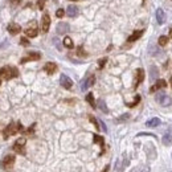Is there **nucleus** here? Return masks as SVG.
<instances>
[{
  "instance_id": "36",
  "label": "nucleus",
  "mask_w": 172,
  "mask_h": 172,
  "mask_svg": "<svg viewBox=\"0 0 172 172\" xmlns=\"http://www.w3.org/2000/svg\"><path fill=\"white\" fill-rule=\"evenodd\" d=\"M99 125L102 126V130H103V131H105V132H107V127H106V125L102 122V120H99Z\"/></svg>"
},
{
  "instance_id": "4",
  "label": "nucleus",
  "mask_w": 172,
  "mask_h": 172,
  "mask_svg": "<svg viewBox=\"0 0 172 172\" xmlns=\"http://www.w3.org/2000/svg\"><path fill=\"white\" fill-rule=\"evenodd\" d=\"M38 33V29H37V22L36 21H30L29 27L25 29V36L27 37H36Z\"/></svg>"
},
{
  "instance_id": "35",
  "label": "nucleus",
  "mask_w": 172,
  "mask_h": 172,
  "mask_svg": "<svg viewBox=\"0 0 172 172\" xmlns=\"http://www.w3.org/2000/svg\"><path fill=\"white\" fill-rule=\"evenodd\" d=\"M8 1H9L12 5H17V4H20V3H21V0H8Z\"/></svg>"
},
{
  "instance_id": "40",
  "label": "nucleus",
  "mask_w": 172,
  "mask_h": 172,
  "mask_svg": "<svg viewBox=\"0 0 172 172\" xmlns=\"http://www.w3.org/2000/svg\"><path fill=\"white\" fill-rule=\"evenodd\" d=\"M171 87H172V77H171Z\"/></svg>"
},
{
  "instance_id": "39",
  "label": "nucleus",
  "mask_w": 172,
  "mask_h": 172,
  "mask_svg": "<svg viewBox=\"0 0 172 172\" xmlns=\"http://www.w3.org/2000/svg\"><path fill=\"white\" fill-rule=\"evenodd\" d=\"M69 1H78V0H69Z\"/></svg>"
},
{
  "instance_id": "41",
  "label": "nucleus",
  "mask_w": 172,
  "mask_h": 172,
  "mask_svg": "<svg viewBox=\"0 0 172 172\" xmlns=\"http://www.w3.org/2000/svg\"><path fill=\"white\" fill-rule=\"evenodd\" d=\"M144 1H146V0H143V3H144Z\"/></svg>"
},
{
  "instance_id": "8",
  "label": "nucleus",
  "mask_w": 172,
  "mask_h": 172,
  "mask_svg": "<svg viewBox=\"0 0 172 172\" xmlns=\"http://www.w3.org/2000/svg\"><path fill=\"white\" fill-rule=\"evenodd\" d=\"M49 27H50V16L49 13H44L43 17H41V30H43V33H46L49 30Z\"/></svg>"
},
{
  "instance_id": "37",
  "label": "nucleus",
  "mask_w": 172,
  "mask_h": 172,
  "mask_svg": "<svg viewBox=\"0 0 172 172\" xmlns=\"http://www.w3.org/2000/svg\"><path fill=\"white\" fill-rule=\"evenodd\" d=\"M109 168H110V167H109V165H106V168H105V170H103L102 172H109Z\"/></svg>"
},
{
  "instance_id": "20",
  "label": "nucleus",
  "mask_w": 172,
  "mask_h": 172,
  "mask_svg": "<svg viewBox=\"0 0 172 172\" xmlns=\"http://www.w3.org/2000/svg\"><path fill=\"white\" fill-rule=\"evenodd\" d=\"M157 75H159L157 67L156 66H151L150 67V80L151 81H156L157 80Z\"/></svg>"
},
{
  "instance_id": "29",
  "label": "nucleus",
  "mask_w": 172,
  "mask_h": 172,
  "mask_svg": "<svg viewBox=\"0 0 172 172\" xmlns=\"http://www.w3.org/2000/svg\"><path fill=\"white\" fill-rule=\"evenodd\" d=\"M77 54H78V56H81V57H85V56H87V54H86V52H85V50H83V48H82V46H80V48H78Z\"/></svg>"
},
{
  "instance_id": "23",
  "label": "nucleus",
  "mask_w": 172,
  "mask_h": 172,
  "mask_svg": "<svg viewBox=\"0 0 172 172\" xmlns=\"http://www.w3.org/2000/svg\"><path fill=\"white\" fill-rule=\"evenodd\" d=\"M98 107L102 110V111L105 112V114H107V112H109V109H107V106H106V102H105L103 99H99V101H98Z\"/></svg>"
},
{
  "instance_id": "33",
  "label": "nucleus",
  "mask_w": 172,
  "mask_h": 172,
  "mask_svg": "<svg viewBox=\"0 0 172 172\" xmlns=\"http://www.w3.org/2000/svg\"><path fill=\"white\" fill-rule=\"evenodd\" d=\"M130 118V114H123L120 118H118V122H120V120H126V119H128Z\"/></svg>"
},
{
  "instance_id": "2",
  "label": "nucleus",
  "mask_w": 172,
  "mask_h": 172,
  "mask_svg": "<svg viewBox=\"0 0 172 172\" xmlns=\"http://www.w3.org/2000/svg\"><path fill=\"white\" fill-rule=\"evenodd\" d=\"M21 130H22L21 123L11 122L9 125H8L7 127L4 128V131H3V136H4V139H8L9 136H12V135L17 134V132H19V131H21Z\"/></svg>"
},
{
  "instance_id": "32",
  "label": "nucleus",
  "mask_w": 172,
  "mask_h": 172,
  "mask_svg": "<svg viewBox=\"0 0 172 172\" xmlns=\"http://www.w3.org/2000/svg\"><path fill=\"white\" fill-rule=\"evenodd\" d=\"M106 62H107V58H102V60H99V61H98V65H99V67H101V69H102V67L105 66Z\"/></svg>"
},
{
  "instance_id": "7",
  "label": "nucleus",
  "mask_w": 172,
  "mask_h": 172,
  "mask_svg": "<svg viewBox=\"0 0 172 172\" xmlns=\"http://www.w3.org/2000/svg\"><path fill=\"white\" fill-rule=\"evenodd\" d=\"M40 58H41V54L38 52H29L25 57L21 58L20 62L25 64V62H29V61H37V60H40Z\"/></svg>"
},
{
  "instance_id": "16",
  "label": "nucleus",
  "mask_w": 172,
  "mask_h": 172,
  "mask_svg": "<svg viewBox=\"0 0 172 172\" xmlns=\"http://www.w3.org/2000/svg\"><path fill=\"white\" fill-rule=\"evenodd\" d=\"M156 20H157V24H160V25L164 24V21H165V13L162 8H157L156 9Z\"/></svg>"
},
{
  "instance_id": "27",
  "label": "nucleus",
  "mask_w": 172,
  "mask_h": 172,
  "mask_svg": "<svg viewBox=\"0 0 172 172\" xmlns=\"http://www.w3.org/2000/svg\"><path fill=\"white\" fill-rule=\"evenodd\" d=\"M139 102H140V95H136V97H135V99H134V102H131V103H126V105H127L128 107H134V106H136Z\"/></svg>"
},
{
  "instance_id": "38",
  "label": "nucleus",
  "mask_w": 172,
  "mask_h": 172,
  "mask_svg": "<svg viewBox=\"0 0 172 172\" xmlns=\"http://www.w3.org/2000/svg\"><path fill=\"white\" fill-rule=\"evenodd\" d=\"M170 37H172V28H171V30H170Z\"/></svg>"
},
{
  "instance_id": "22",
  "label": "nucleus",
  "mask_w": 172,
  "mask_h": 172,
  "mask_svg": "<svg viewBox=\"0 0 172 172\" xmlns=\"http://www.w3.org/2000/svg\"><path fill=\"white\" fill-rule=\"evenodd\" d=\"M93 140H94V143L99 144L101 147H105V139H103V136H99V135L95 134L94 136H93Z\"/></svg>"
},
{
  "instance_id": "1",
  "label": "nucleus",
  "mask_w": 172,
  "mask_h": 172,
  "mask_svg": "<svg viewBox=\"0 0 172 172\" xmlns=\"http://www.w3.org/2000/svg\"><path fill=\"white\" fill-rule=\"evenodd\" d=\"M19 70L13 66H3L0 67V78L1 80H12V78L17 77Z\"/></svg>"
},
{
  "instance_id": "21",
  "label": "nucleus",
  "mask_w": 172,
  "mask_h": 172,
  "mask_svg": "<svg viewBox=\"0 0 172 172\" xmlns=\"http://www.w3.org/2000/svg\"><path fill=\"white\" fill-rule=\"evenodd\" d=\"M162 142H163V144L164 146H171L172 144V134H165L164 136H163V139H162Z\"/></svg>"
},
{
  "instance_id": "17",
  "label": "nucleus",
  "mask_w": 172,
  "mask_h": 172,
  "mask_svg": "<svg viewBox=\"0 0 172 172\" xmlns=\"http://www.w3.org/2000/svg\"><path fill=\"white\" fill-rule=\"evenodd\" d=\"M78 7L77 5H67V9H66V13L69 17H75L78 15Z\"/></svg>"
},
{
  "instance_id": "11",
  "label": "nucleus",
  "mask_w": 172,
  "mask_h": 172,
  "mask_svg": "<svg viewBox=\"0 0 172 172\" xmlns=\"http://www.w3.org/2000/svg\"><path fill=\"white\" fill-rule=\"evenodd\" d=\"M143 80H144V70L139 67V69H136V77H135V85H134L135 89L143 82Z\"/></svg>"
},
{
  "instance_id": "14",
  "label": "nucleus",
  "mask_w": 172,
  "mask_h": 172,
  "mask_svg": "<svg viewBox=\"0 0 172 172\" xmlns=\"http://www.w3.org/2000/svg\"><path fill=\"white\" fill-rule=\"evenodd\" d=\"M44 70L48 74H54V73L57 72V65L54 62H46L44 65Z\"/></svg>"
},
{
  "instance_id": "31",
  "label": "nucleus",
  "mask_w": 172,
  "mask_h": 172,
  "mask_svg": "<svg viewBox=\"0 0 172 172\" xmlns=\"http://www.w3.org/2000/svg\"><path fill=\"white\" fill-rule=\"evenodd\" d=\"M64 13H65V12H64L62 8H58V9L56 11V16H57V17H62Z\"/></svg>"
},
{
  "instance_id": "13",
  "label": "nucleus",
  "mask_w": 172,
  "mask_h": 172,
  "mask_svg": "<svg viewBox=\"0 0 172 172\" xmlns=\"http://www.w3.org/2000/svg\"><path fill=\"white\" fill-rule=\"evenodd\" d=\"M7 29L11 35H17V33L21 32V27L19 24H16V22H11V24H8Z\"/></svg>"
},
{
  "instance_id": "25",
  "label": "nucleus",
  "mask_w": 172,
  "mask_h": 172,
  "mask_svg": "<svg viewBox=\"0 0 172 172\" xmlns=\"http://www.w3.org/2000/svg\"><path fill=\"white\" fill-rule=\"evenodd\" d=\"M86 101L90 103L91 107H95V101H94V95H93V93H89V94L86 95Z\"/></svg>"
},
{
  "instance_id": "24",
  "label": "nucleus",
  "mask_w": 172,
  "mask_h": 172,
  "mask_svg": "<svg viewBox=\"0 0 172 172\" xmlns=\"http://www.w3.org/2000/svg\"><path fill=\"white\" fill-rule=\"evenodd\" d=\"M64 45L66 48H69V49H73L74 48V44H73V40L70 37H65L64 38Z\"/></svg>"
},
{
  "instance_id": "19",
  "label": "nucleus",
  "mask_w": 172,
  "mask_h": 172,
  "mask_svg": "<svg viewBox=\"0 0 172 172\" xmlns=\"http://www.w3.org/2000/svg\"><path fill=\"white\" fill-rule=\"evenodd\" d=\"M160 123H162V120H160L159 118H151V119H148L147 122H146V126H147V127H157Z\"/></svg>"
},
{
  "instance_id": "12",
  "label": "nucleus",
  "mask_w": 172,
  "mask_h": 172,
  "mask_svg": "<svg viewBox=\"0 0 172 172\" xmlns=\"http://www.w3.org/2000/svg\"><path fill=\"white\" fill-rule=\"evenodd\" d=\"M70 29L69 24L67 22H58L57 24V28H56V30H57L58 35H65V33H67Z\"/></svg>"
},
{
  "instance_id": "34",
  "label": "nucleus",
  "mask_w": 172,
  "mask_h": 172,
  "mask_svg": "<svg viewBox=\"0 0 172 172\" xmlns=\"http://www.w3.org/2000/svg\"><path fill=\"white\" fill-rule=\"evenodd\" d=\"M20 44L21 45H29V41L27 40L25 37H21V40H20Z\"/></svg>"
},
{
  "instance_id": "10",
  "label": "nucleus",
  "mask_w": 172,
  "mask_h": 172,
  "mask_svg": "<svg viewBox=\"0 0 172 172\" xmlns=\"http://www.w3.org/2000/svg\"><path fill=\"white\" fill-rule=\"evenodd\" d=\"M94 83H95V75L91 74V75H89L86 80H83L82 85H81V90H82V91H85V90H87L90 86L94 85Z\"/></svg>"
},
{
  "instance_id": "3",
  "label": "nucleus",
  "mask_w": 172,
  "mask_h": 172,
  "mask_svg": "<svg viewBox=\"0 0 172 172\" xmlns=\"http://www.w3.org/2000/svg\"><path fill=\"white\" fill-rule=\"evenodd\" d=\"M15 160H16V157L13 156V155H7V156H4L1 160V168H4V170H11V168L13 167V164H15Z\"/></svg>"
},
{
  "instance_id": "9",
  "label": "nucleus",
  "mask_w": 172,
  "mask_h": 172,
  "mask_svg": "<svg viewBox=\"0 0 172 172\" xmlns=\"http://www.w3.org/2000/svg\"><path fill=\"white\" fill-rule=\"evenodd\" d=\"M60 83H61V86L64 87V89H66V90H70L73 87V81L70 80L69 77H67L66 74H61V77H60Z\"/></svg>"
},
{
  "instance_id": "15",
  "label": "nucleus",
  "mask_w": 172,
  "mask_h": 172,
  "mask_svg": "<svg viewBox=\"0 0 172 172\" xmlns=\"http://www.w3.org/2000/svg\"><path fill=\"white\" fill-rule=\"evenodd\" d=\"M165 86H167V82H165L164 80H156V83L151 86L150 93H155V91H156V90L163 89V87H165Z\"/></svg>"
},
{
  "instance_id": "18",
  "label": "nucleus",
  "mask_w": 172,
  "mask_h": 172,
  "mask_svg": "<svg viewBox=\"0 0 172 172\" xmlns=\"http://www.w3.org/2000/svg\"><path fill=\"white\" fill-rule=\"evenodd\" d=\"M143 33H144V30H143V29H140V30H135V32L132 33V35L127 38V41H128V43H134V41H136L138 38L142 37Z\"/></svg>"
},
{
  "instance_id": "6",
  "label": "nucleus",
  "mask_w": 172,
  "mask_h": 172,
  "mask_svg": "<svg viewBox=\"0 0 172 172\" xmlns=\"http://www.w3.org/2000/svg\"><path fill=\"white\" fill-rule=\"evenodd\" d=\"M156 101L159 102V105H162V106H170L171 103H172V99H171V97H168L167 94H164V93H159V94L156 95Z\"/></svg>"
},
{
  "instance_id": "26",
  "label": "nucleus",
  "mask_w": 172,
  "mask_h": 172,
  "mask_svg": "<svg viewBox=\"0 0 172 172\" xmlns=\"http://www.w3.org/2000/svg\"><path fill=\"white\" fill-rule=\"evenodd\" d=\"M157 44H159L160 46H165V45L168 44V37H167V36H160Z\"/></svg>"
},
{
  "instance_id": "5",
  "label": "nucleus",
  "mask_w": 172,
  "mask_h": 172,
  "mask_svg": "<svg viewBox=\"0 0 172 172\" xmlns=\"http://www.w3.org/2000/svg\"><path fill=\"white\" fill-rule=\"evenodd\" d=\"M24 144H25V138H20V139H17V140H16V143L13 144V151H15L16 154L25 155Z\"/></svg>"
},
{
  "instance_id": "30",
  "label": "nucleus",
  "mask_w": 172,
  "mask_h": 172,
  "mask_svg": "<svg viewBox=\"0 0 172 172\" xmlns=\"http://www.w3.org/2000/svg\"><path fill=\"white\" fill-rule=\"evenodd\" d=\"M45 3H46V0H37V7H38V9H44Z\"/></svg>"
},
{
  "instance_id": "28",
  "label": "nucleus",
  "mask_w": 172,
  "mask_h": 172,
  "mask_svg": "<svg viewBox=\"0 0 172 172\" xmlns=\"http://www.w3.org/2000/svg\"><path fill=\"white\" fill-rule=\"evenodd\" d=\"M89 119H90V122H91L93 125L95 126V128H97V130H99V123H98V120L95 119V118L93 117V115H89Z\"/></svg>"
}]
</instances>
